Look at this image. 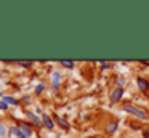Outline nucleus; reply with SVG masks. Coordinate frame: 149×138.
Returning <instances> with one entry per match:
<instances>
[{"instance_id": "obj_19", "label": "nucleus", "mask_w": 149, "mask_h": 138, "mask_svg": "<svg viewBox=\"0 0 149 138\" xmlns=\"http://www.w3.org/2000/svg\"><path fill=\"white\" fill-rule=\"evenodd\" d=\"M7 109H8V104L2 99V101H0V111H7Z\"/></svg>"}, {"instance_id": "obj_3", "label": "nucleus", "mask_w": 149, "mask_h": 138, "mask_svg": "<svg viewBox=\"0 0 149 138\" xmlns=\"http://www.w3.org/2000/svg\"><path fill=\"white\" fill-rule=\"evenodd\" d=\"M125 96V88H120V87H112V90L109 92V101L112 106L122 104V99Z\"/></svg>"}, {"instance_id": "obj_4", "label": "nucleus", "mask_w": 149, "mask_h": 138, "mask_svg": "<svg viewBox=\"0 0 149 138\" xmlns=\"http://www.w3.org/2000/svg\"><path fill=\"white\" fill-rule=\"evenodd\" d=\"M119 128H120V119L112 117V119H109V120L104 124V130L103 132L107 135V137H111V135L117 133V132H119Z\"/></svg>"}, {"instance_id": "obj_22", "label": "nucleus", "mask_w": 149, "mask_h": 138, "mask_svg": "<svg viewBox=\"0 0 149 138\" xmlns=\"http://www.w3.org/2000/svg\"><path fill=\"white\" fill-rule=\"evenodd\" d=\"M0 96H3V93H2V92H0Z\"/></svg>"}, {"instance_id": "obj_13", "label": "nucleus", "mask_w": 149, "mask_h": 138, "mask_svg": "<svg viewBox=\"0 0 149 138\" xmlns=\"http://www.w3.org/2000/svg\"><path fill=\"white\" fill-rule=\"evenodd\" d=\"M10 132H11L13 135H16L18 138H27L26 135H24V132L21 130L19 127H10Z\"/></svg>"}, {"instance_id": "obj_6", "label": "nucleus", "mask_w": 149, "mask_h": 138, "mask_svg": "<svg viewBox=\"0 0 149 138\" xmlns=\"http://www.w3.org/2000/svg\"><path fill=\"white\" fill-rule=\"evenodd\" d=\"M53 120H55V124L59 125L63 130H71V124H69L68 119H64V117H61V116L55 114V116H53Z\"/></svg>"}, {"instance_id": "obj_16", "label": "nucleus", "mask_w": 149, "mask_h": 138, "mask_svg": "<svg viewBox=\"0 0 149 138\" xmlns=\"http://www.w3.org/2000/svg\"><path fill=\"white\" fill-rule=\"evenodd\" d=\"M45 83H43V82H40V83H37V85H36V93H37V95H40V93H42L43 92V90H45Z\"/></svg>"}, {"instance_id": "obj_17", "label": "nucleus", "mask_w": 149, "mask_h": 138, "mask_svg": "<svg viewBox=\"0 0 149 138\" xmlns=\"http://www.w3.org/2000/svg\"><path fill=\"white\" fill-rule=\"evenodd\" d=\"M141 137H143V138H149V125H148V127H143Z\"/></svg>"}, {"instance_id": "obj_23", "label": "nucleus", "mask_w": 149, "mask_h": 138, "mask_svg": "<svg viewBox=\"0 0 149 138\" xmlns=\"http://www.w3.org/2000/svg\"><path fill=\"white\" fill-rule=\"evenodd\" d=\"M148 111H149V104H148Z\"/></svg>"}, {"instance_id": "obj_9", "label": "nucleus", "mask_w": 149, "mask_h": 138, "mask_svg": "<svg viewBox=\"0 0 149 138\" xmlns=\"http://www.w3.org/2000/svg\"><path fill=\"white\" fill-rule=\"evenodd\" d=\"M128 128H132L133 132H141V130H143V124L133 119V120H130V122H128Z\"/></svg>"}, {"instance_id": "obj_21", "label": "nucleus", "mask_w": 149, "mask_h": 138, "mask_svg": "<svg viewBox=\"0 0 149 138\" xmlns=\"http://www.w3.org/2000/svg\"><path fill=\"white\" fill-rule=\"evenodd\" d=\"M138 64H141L143 67H149V61H144V60H141V61H138Z\"/></svg>"}, {"instance_id": "obj_18", "label": "nucleus", "mask_w": 149, "mask_h": 138, "mask_svg": "<svg viewBox=\"0 0 149 138\" xmlns=\"http://www.w3.org/2000/svg\"><path fill=\"white\" fill-rule=\"evenodd\" d=\"M18 64L23 67H31L32 66V61H18Z\"/></svg>"}, {"instance_id": "obj_15", "label": "nucleus", "mask_w": 149, "mask_h": 138, "mask_svg": "<svg viewBox=\"0 0 149 138\" xmlns=\"http://www.w3.org/2000/svg\"><path fill=\"white\" fill-rule=\"evenodd\" d=\"M3 101L7 103V104H13V106H16L18 103H19L16 98H13V96H3Z\"/></svg>"}, {"instance_id": "obj_11", "label": "nucleus", "mask_w": 149, "mask_h": 138, "mask_svg": "<svg viewBox=\"0 0 149 138\" xmlns=\"http://www.w3.org/2000/svg\"><path fill=\"white\" fill-rule=\"evenodd\" d=\"M114 83H116L114 87H120V88H125V85H127V79H125V77H122V76H119V77H116Z\"/></svg>"}, {"instance_id": "obj_20", "label": "nucleus", "mask_w": 149, "mask_h": 138, "mask_svg": "<svg viewBox=\"0 0 149 138\" xmlns=\"http://www.w3.org/2000/svg\"><path fill=\"white\" fill-rule=\"evenodd\" d=\"M7 135V128L2 125V122H0V137H5Z\"/></svg>"}, {"instance_id": "obj_2", "label": "nucleus", "mask_w": 149, "mask_h": 138, "mask_svg": "<svg viewBox=\"0 0 149 138\" xmlns=\"http://www.w3.org/2000/svg\"><path fill=\"white\" fill-rule=\"evenodd\" d=\"M135 83H136V88L141 95L149 96V77L148 76H143V74H138L135 77Z\"/></svg>"}, {"instance_id": "obj_7", "label": "nucleus", "mask_w": 149, "mask_h": 138, "mask_svg": "<svg viewBox=\"0 0 149 138\" xmlns=\"http://www.w3.org/2000/svg\"><path fill=\"white\" fill-rule=\"evenodd\" d=\"M59 85H61V72L55 71V72L52 74V90L56 93L59 90Z\"/></svg>"}, {"instance_id": "obj_8", "label": "nucleus", "mask_w": 149, "mask_h": 138, "mask_svg": "<svg viewBox=\"0 0 149 138\" xmlns=\"http://www.w3.org/2000/svg\"><path fill=\"white\" fill-rule=\"evenodd\" d=\"M27 117H29V120H31V124H34V125H42V117H39V116L36 114V112H27Z\"/></svg>"}, {"instance_id": "obj_1", "label": "nucleus", "mask_w": 149, "mask_h": 138, "mask_svg": "<svg viewBox=\"0 0 149 138\" xmlns=\"http://www.w3.org/2000/svg\"><path fill=\"white\" fill-rule=\"evenodd\" d=\"M120 109H122L125 114L132 116L135 120L138 122H149V111L146 108H143V106L136 104V103H132V101H123L122 104H120Z\"/></svg>"}, {"instance_id": "obj_10", "label": "nucleus", "mask_w": 149, "mask_h": 138, "mask_svg": "<svg viewBox=\"0 0 149 138\" xmlns=\"http://www.w3.org/2000/svg\"><path fill=\"white\" fill-rule=\"evenodd\" d=\"M19 128H21V130L24 132V135H26L27 138H29V137H32V135H34V130H32V127H31L29 124H26V122H23Z\"/></svg>"}, {"instance_id": "obj_14", "label": "nucleus", "mask_w": 149, "mask_h": 138, "mask_svg": "<svg viewBox=\"0 0 149 138\" xmlns=\"http://www.w3.org/2000/svg\"><path fill=\"white\" fill-rule=\"evenodd\" d=\"M59 64H61L63 67H66V69H74V67H75V63H74V61H71V60H61V61H59Z\"/></svg>"}, {"instance_id": "obj_12", "label": "nucleus", "mask_w": 149, "mask_h": 138, "mask_svg": "<svg viewBox=\"0 0 149 138\" xmlns=\"http://www.w3.org/2000/svg\"><path fill=\"white\" fill-rule=\"evenodd\" d=\"M98 66H100V69H103V71H109V69H112V63L111 61H98Z\"/></svg>"}, {"instance_id": "obj_5", "label": "nucleus", "mask_w": 149, "mask_h": 138, "mask_svg": "<svg viewBox=\"0 0 149 138\" xmlns=\"http://www.w3.org/2000/svg\"><path fill=\"white\" fill-rule=\"evenodd\" d=\"M40 117H42V125H43V127H47L48 130H55V125L56 124H55V120H53V116H48L47 112H43Z\"/></svg>"}]
</instances>
